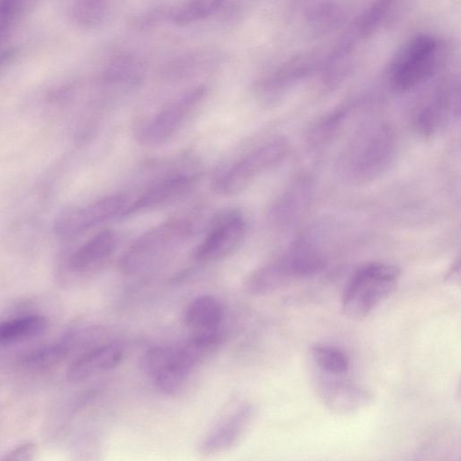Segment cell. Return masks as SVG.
I'll return each instance as SVG.
<instances>
[{
    "label": "cell",
    "mask_w": 461,
    "mask_h": 461,
    "mask_svg": "<svg viewBox=\"0 0 461 461\" xmlns=\"http://www.w3.org/2000/svg\"><path fill=\"white\" fill-rule=\"evenodd\" d=\"M205 92L204 86H196L164 106L141 126L139 140L147 146H157L167 140L181 128Z\"/></svg>",
    "instance_id": "52a82bcc"
},
{
    "label": "cell",
    "mask_w": 461,
    "mask_h": 461,
    "mask_svg": "<svg viewBox=\"0 0 461 461\" xmlns=\"http://www.w3.org/2000/svg\"><path fill=\"white\" fill-rule=\"evenodd\" d=\"M247 233V224L239 213L221 216L208 234L196 247L194 258L198 262H212L226 258L240 247Z\"/></svg>",
    "instance_id": "9c48e42d"
},
{
    "label": "cell",
    "mask_w": 461,
    "mask_h": 461,
    "mask_svg": "<svg viewBox=\"0 0 461 461\" xmlns=\"http://www.w3.org/2000/svg\"><path fill=\"white\" fill-rule=\"evenodd\" d=\"M321 375L317 380V392L321 402L332 412L352 414L373 402V394L365 387L341 378L342 375Z\"/></svg>",
    "instance_id": "8fae6325"
},
{
    "label": "cell",
    "mask_w": 461,
    "mask_h": 461,
    "mask_svg": "<svg viewBox=\"0 0 461 461\" xmlns=\"http://www.w3.org/2000/svg\"><path fill=\"white\" fill-rule=\"evenodd\" d=\"M312 357L321 373L343 375L349 367L348 356L341 349L328 345H315L311 349Z\"/></svg>",
    "instance_id": "7402d4cb"
},
{
    "label": "cell",
    "mask_w": 461,
    "mask_h": 461,
    "mask_svg": "<svg viewBox=\"0 0 461 461\" xmlns=\"http://www.w3.org/2000/svg\"><path fill=\"white\" fill-rule=\"evenodd\" d=\"M255 415L250 403H242L223 417L204 435L199 444V452L212 456L235 447L244 437Z\"/></svg>",
    "instance_id": "7c38bea8"
},
{
    "label": "cell",
    "mask_w": 461,
    "mask_h": 461,
    "mask_svg": "<svg viewBox=\"0 0 461 461\" xmlns=\"http://www.w3.org/2000/svg\"><path fill=\"white\" fill-rule=\"evenodd\" d=\"M174 348L156 346L149 348L140 358V367L145 375L153 379L168 363Z\"/></svg>",
    "instance_id": "cb8c5ba5"
},
{
    "label": "cell",
    "mask_w": 461,
    "mask_h": 461,
    "mask_svg": "<svg viewBox=\"0 0 461 461\" xmlns=\"http://www.w3.org/2000/svg\"><path fill=\"white\" fill-rule=\"evenodd\" d=\"M198 179L197 173L169 175L150 185L123 209L120 217H130L177 201L195 187Z\"/></svg>",
    "instance_id": "30bf717a"
},
{
    "label": "cell",
    "mask_w": 461,
    "mask_h": 461,
    "mask_svg": "<svg viewBox=\"0 0 461 461\" xmlns=\"http://www.w3.org/2000/svg\"><path fill=\"white\" fill-rule=\"evenodd\" d=\"M126 203V197L120 194L95 200L60 215L56 221L55 231L61 238L78 236L116 215H121Z\"/></svg>",
    "instance_id": "ba28073f"
},
{
    "label": "cell",
    "mask_w": 461,
    "mask_h": 461,
    "mask_svg": "<svg viewBox=\"0 0 461 461\" xmlns=\"http://www.w3.org/2000/svg\"><path fill=\"white\" fill-rule=\"evenodd\" d=\"M145 64L138 57H115L104 72V82L115 87L128 88L138 86L145 75Z\"/></svg>",
    "instance_id": "e0dca14e"
},
{
    "label": "cell",
    "mask_w": 461,
    "mask_h": 461,
    "mask_svg": "<svg viewBox=\"0 0 461 461\" xmlns=\"http://www.w3.org/2000/svg\"><path fill=\"white\" fill-rule=\"evenodd\" d=\"M117 242V236L113 230L97 232L70 254L67 269L77 275L96 271L113 254Z\"/></svg>",
    "instance_id": "4fadbf2b"
},
{
    "label": "cell",
    "mask_w": 461,
    "mask_h": 461,
    "mask_svg": "<svg viewBox=\"0 0 461 461\" xmlns=\"http://www.w3.org/2000/svg\"><path fill=\"white\" fill-rule=\"evenodd\" d=\"M308 184L305 180L298 181L280 196L272 212L276 223L289 225L302 215L309 203Z\"/></svg>",
    "instance_id": "2e32d148"
},
{
    "label": "cell",
    "mask_w": 461,
    "mask_h": 461,
    "mask_svg": "<svg viewBox=\"0 0 461 461\" xmlns=\"http://www.w3.org/2000/svg\"><path fill=\"white\" fill-rule=\"evenodd\" d=\"M36 451V446L32 442H25L8 452L4 459L5 460H30Z\"/></svg>",
    "instance_id": "484cf974"
},
{
    "label": "cell",
    "mask_w": 461,
    "mask_h": 461,
    "mask_svg": "<svg viewBox=\"0 0 461 461\" xmlns=\"http://www.w3.org/2000/svg\"><path fill=\"white\" fill-rule=\"evenodd\" d=\"M111 0H72L70 16L80 28L99 26L106 18Z\"/></svg>",
    "instance_id": "ffe728a7"
},
{
    "label": "cell",
    "mask_w": 461,
    "mask_h": 461,
    "mask_svg": "<svg viewBox=\"0 0 461 461\" xmlns=\"http://www.w3.org/2000/svg\"><path fill=\"white\" fill-rule=\"evenodd\" d=\"M225 0H187L170 12L171 21L178 26L203 21L216 14Z\"/></svg>",
    "instance_id": "d6986e66"
},
{
    "label": "cell",
    "mask_w": 461,
    "mask_h": 461,
    "mask_svg": "<svg viewBox=\"0 0 461 461\" xmlns=\"http://www.w3.org/2000/svg\"><path fill=\"white\" fill-rule=\"evenodd\" d=\"M224 307L215 296L203 294L194 297L185 312V323L194 331L206 332L221 330Z\"/></svg>",
    "instance_id": "9a60e30c"
},
{
    "label": "cell",
    "mask_w": 461,
    "mask_h": 461,
    "mask_svg": "<svg viewBox=\"0 0 461 461\" xmlns=\"http://www.w3.org/2000/svg\"><path fill=\"white\" fill-rule=\"evenodd\" d=\"M438 66V42L429 35L410 40L397 53L391 67L393 85L407 91L429 79Z\"/></svg>",
    "instance_id": "5b68a950"
},
{
    "label": "cell",
    "mask_w": 461,
    "mask_h": 461,
    "mask_svg": "<svg viewBox=\"0 0 461 461\" xmlns=\"http://www.w3.org/2000/svg\"><path fill=\"white\" fill-rule=\"evenodd\" d=\"M194 228L193 221L186 218L170 219L154 226L123 252L118 261L120 270L125 275L147 270L185 241Z\"/></svg>",
    "instance_id": "7a4b0ae2"
},
{
    "label": "cell",
    "mask_w": 461,
    "mask_h": 461,
    "mask_svg": "<svg viewBox=\"0 0 461 461\" xmlns=\"http://www.w3.org/2000/svg\"><path fill=\"white\" fill-rule=\"evenodd\" d=\"M69 342L46 345L28 352L23 358L25 366L31 367H49L58 364L68 354Z\"/></svg>",
    "instance_id": "603a6c76"
},
{
    "label": "cell",
    "mask_w": 461,
    "mask_h": 461,
    "mask_svg": "<svg viewBox=\"0 0 461 461\" xmlns=\"http://www.w3.org/2000/svg\"><path fill=\"white\" fill-rule=\"evenodd\" d=\"M14 52L13 50H4L0 51V73L11 62Z\"/></svg>",
    "instance_id": "4316f807"
},
{
    "label": "cell",
    "mask_w": 461,
    "mask_h": 461,
    "mask_svg": "<svg viewBox=\"0 0 461 461\" xmlns=\"http://www.w3.org/2000/svg\"><path fill=\"white\" fill-rule=\"evenodd\" d=\"M449 112V104L445 99H436L416 113L413 126L420 134L431 135L445 123Z\"/></svg>",
    "instance_id": "44dd1931"
},
{
    "label": "cell",
    "mask_w": 461,
    "mask_h": 461,
    "mask_svg": "<svg viewBox=\"0 0 461 461\" xmlns=\"http://www.w3.org/2000/svg\"><path fill=\"white\" fill-rule=\"evenodd\" d=\"M121 346L115 343L95 345L78 356L70 365L68 375L73 381H82L95 375L115 368L123 358Z\"/></svg>",
    "instance_id": "5bb4252c"
},
{
    "label": "cell",
    "mask_w": 461,
    "mask_h": 461,
    "mask_svg": "<svg viewBox=\"0 0 461 461\" xmlns=\"http://www.w3.org/2000/svg\"><path fill=\"white\" fill-rule=\"evenodd\" d=\"M288 149L283 140H274L253 149L217 178L214 191L225 196L240 193L259 175L283 161Z\"/></svg>",
    "instance_id": "8992f818"
},
{
    "label": "cell",
    "mask_w": 461,
    "mask_h": 461,
    "mask_svg": "<svg viewBox=\"0 0 461 461\" xmlns=\"http://www.w3.org/2000/svg\"><path fill=\"white\" fill-rule=\"evenodd\" d=\"M400 270L387 263H370L351 277L342 297V311L351 318L366 317L395 289Z\"/></svg>",
    "instance_id": "3957f363"
},
{
    "label": "cell",
    "mask_w": 461,
    "mask_h": 461,
    "mask_svg": "<svg viewBox=\"0 0 461 461\" xmlns=\"http://www.w3.org/2000/svg\"><path fill=\"white\" fill-rule=\"evenodd\" d=\"M221 330L194 333L183 346L174 348L167 366L152 379L157 388L167 395L179 393L191 375L222 343Z\"/></svg>",
    "instance_id": "277c9868"
},
{
    "label": "cell",
    "mask_w": 461,
    "mask_h": 461,
    "mask_svg": "<svg viewBox=\"0 0 461 461\" xmlns=\"http://www.w3.org/2000/svg\"><path fill=\"white\" fill-rule=\"evenodd\" d=\"M47 328V319L37 314L0 321V346L32 339L41 335Z\"/></svg>",
    "instance_id": "ac0fdd59"
},
{
    "label": "cell",
    "mask_w": 461,
    "mask_h": 461,
    "mask_svg": "<svg viewBox=\"0 0 461 461\" xmlns=\"http://www.w3.org/2000/svg\"><path fill=\"white\" fill-rule=\"evenodd\" d=\"M394 131L385 122H375L359 129L342 152L339 167L348 181L367 183L382 176L396 154Z\"/></svg>",
    "instance_id": "6da1fadb"
},
{
    "label": "cell",
    "mask_w": 461,
    "mask_h": 461,
    "mask_svg": "<svg viewBox=\"0 0 461 461\" xmlns=\"http://www.w3.org/2000/svg\"><path fill=\"white\" fill-rule=\"evenodd\" d=\"M393 2V0H375L373 3L359 23V31L362 35L366 36L376 28Z\"/></svg>",
    "instance_id": "d4e9b609"
}]
</instances>
